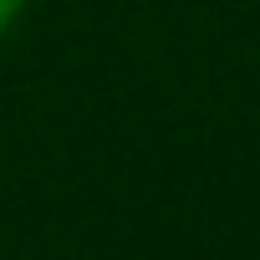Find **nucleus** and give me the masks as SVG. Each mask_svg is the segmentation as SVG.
Segmentation results:
<instances>
[{"instance_id":"f257e3e1","label":"nucleus","mask_w":260,"mask_h":260,"mask_svg":"<svg viewBox=\"0 0 260 260\" xmlns=\"http://www.w3.org/2000/svg\"><path fill=\"white\" fill-rule=\"evenodd\" d=\"M16 6H21V0H0V31L11 26V16H16Z\"/></svg>"}]
</instances>
